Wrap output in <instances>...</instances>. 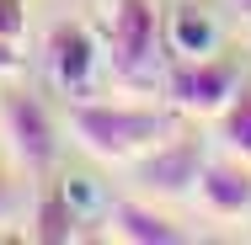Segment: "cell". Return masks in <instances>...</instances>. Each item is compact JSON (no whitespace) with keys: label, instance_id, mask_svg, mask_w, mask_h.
<instances>
[{"label":"cell","instance_id":"3","mask_svg":"<svg viewBox=\"0 0 251 245\" xmlns=\"http://www.w3.org/2000/svg\"><path fill=\"white\" fill-rule=\"evenodd\" d=\"M166 91L176 112H193V117H219L230 101L241 96V69L230 59H182L166 69Z\"/></svg>","mask_w":251,"mask_h":245},{"label":"cell","instance_id":"2","mask_svg":"<svg viewBox=\"0 0 251 245\" xmlns=\"http://www.w3.org/2000/svg\"><path fill=\"white\" fill-rule=\"evenodd\" d=\"M112 69L134 91L166 86V53H160V11L150 0H118L112 5Z\"/></svg>","mask_w":251,"mask_h":245},{"label":"cell","instance_id":"6","mask_svg":"<svg viewBox=\"0 0 251 245\" xmlns=\"http://www.w3.org/2000/svg\"><path fill=\"white\" fill-rule=\"evenodd\" d=\"M49 69H53V86L70 101L86 96V91H91V75H97V43H91V32L59 27L49 38Z\"/></svg>","mask_w":251,"mask_h":245},{"label":"cell","instance_id":"10","mask_svg":"<svg viewBox=\"0 0 251 245\" xmlns=\"http://www.w3.org/2000/svg\"><path fill=\"white\" fill-rule=\"evenodd\" d=\"M32 235L49 240V245H64V240L80 235V213L70 208V197H64V192H49L43 202H38V229H32Z\"/></svg>","mask_w":251,"mask_h":245},{"label":"cell","instance_id":"14","mask_svg":"<svg viewBox=\"0 0 251 245\" xmlns=\"http://www.w3.org/2000/svg\"><path fill=\"white\" fill-rule=\"evenodd\" d=\"M235 11H241V22H251V0H230Z\"/></svg>","mask_w":251,"mask_h":245},{"label":"cell","instance_id":"5","mask_svg":"<svg viewBox=\"0 0 251 245\" xmlns=\"http://www.w3.org/2000/svg\"><path fill=\"white\" fill-rule=\"evenodd\" d=\"M203 149L198 144H155L150 155H139V181L150 187V192H166V197H187L198 192L203 181Z\"/></svg>","mask_w":251,"mask_h":245},{"label":"cell","instance_id":"1","mask_svg":"<svg viewBox=\"0 0 251 245\" xmlns=\"http://www.w3.org/2000/svg\"><path fill=\"white\" fill-rule=\"evenodd\" d=\"M70 128H75L86 155L118 165V160H139L155 144H166L171 139V112H160V107H107V101L75 96L70 101Z\"/></svg>","mask_w":251,"mask_h":245},{"label":"cell","instance_id":"15","mask_svg":"<svg viewBox=\"0 0 251 245\" xmlns=\"http://www.w3.org/2000/svg\"><path fill=\"white\" fill-rule=\"evenodd\" d=\"M11 213V197H5V181H0V219Z\"/></svg>","mask_w":251,"mask_h":245},{"label":"cell","instance_id":"13","mask_svg":"<svg viewBox=\"0 0 251 245\" xmlns=\"http://www.w3.org/2000/svg\"><path fill=\"white\" fill-rule=\"evenodd\" d=\"M59 192L70 197V208H75V213H80V219H86V213H91V208H97V187H91V176H70V181H64V187H59Z\"/></svg>","mask_w":251,"mask_h":245},{"label":"cell","instance_id":"12","mask_svg":"<svg viewBox=\"0 0 251 245\" xmlns=\"http://www.w3.org/2000/svg\"><path fill=\"white\" fill-rule=\"evenodd\" d=\"M16 38H22V0H0V75H16L22 69Z\"/></svg>","mask_w":251,"mask_h":245},{"label":"cell","instance_id":"11","mask_svg":"<svg viewBox=\"0 0 251 245\" xmlns=\"http://www.w3.org/2000/svg\"><path fill=\"white\" fill-rule=\"evenodd\" d=\"M219 139L230 144V155L251 160V91H246V86H241V96L219 112Z\"/></svg>","mask_w":251,"mask_h":245},{"label":"cell","instance_id":"8","mask_svg":"<svg viewBox=\"0 0 251 245\" xmlns=\"http://www.w3.org/2000/svg\"><path fill=\"white\" fill-rule=\"evenodd\" d=\"M112 235L128 245H176L182 240V229L176 224H166L155 208H145V202H118L112 208Z\"/></svg>","mask_w":251,"mask_h":245},{"label":"cell","instance_id":"9","mask_svg":"<svg viewBox=\"0 0 251 245\" xmlns=\"http://www.w3.org/2000/svg\"><path fill=\"white\" fill-rule=\"evenodd\" d=\"M214 22H208V11H198V5H182L171 22H166V48L182 53V59H208L214 53Z\"/></svg>","mask_w":251,"mask_h":245},{"label":"cell","instance_id":"4","mask_svg":"<svg viewBox=\"0 0 251 245\" xmlns=\"http://www.w3.org/2000/svg\"><path fill=\"white\" fill-rule=\"evenodd\" d=\"M0 139H5V149H11V160H16L22 171H32V176H43V171L53 165V155H59L53 117L43 112L38 96H22V91L0 96Z\"/></svg>","mask_w":251,"mask_h":245},{"label":"cell","instance_id":"7","mask_svg":"<svg viewBox=\"0 0 251 245\" xmlns=\"http://www.w3.org/2000/svg\"><path fill=\"white\" fill-rule=\"evenodd\" d=\"M198 192H203V202H208L214 213L235 219V213H246V208H251V171L208 160V165H203V181H198Z\"/></svg>","mask_w":251,"mask_h":245}]
</instances>
